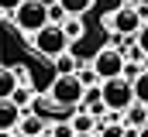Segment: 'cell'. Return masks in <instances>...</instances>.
<instances>
[{
	"label": "cell",
	"instance_id": "cell-1",
	"mask_svg": "<svg viewBox=\"0 0 148 137\" xmlns=\"http://www.w3.org/2000/svg\"><path fill=\"white\" fill-rule=\"evenodd\" d=\"M31 45H35V52L41 58H59V55H66L69 52V45H73V38L66 34L62 24H45L38 34H31Z\"/></svg>",
	"mask_w": 148,
	"mask_h": 137
},
{
	"label": "cell",
	"instance_id": "cell-9",
	"mask_svg": "<svg viewBox=\"0 0 148 137\" xmlns=\"http://www.w3.org/2000/svg\"><path fill=\"white\" fill-rule=\"evenodd\" d=\"M97 120H100V117H93L90 110H76V117L69 123H73L76 134H97Z\"/></svg>",
	"mask_w": 148,
	"mask_h": 137
},
{
	"label": "cell",
	"instance_id": "cell-2",
	"mask_svg": "<svg viewBox=\"0 0 148 137\" xmlns=\"http://www.w3.org/2000/svg\"><path fill=\"white\" fill-rule=\"evenodd\" d=\"M14 24L21 28V34H38L45 24H52V7L41 3V0H24L17 10H14Z\"/></svg>",
	"mask_w": 148,
	"mask_h": 137
},
{
	"label": "cell",
	"instance_id": "cell-14",
	"mask_svg": "<svg viewBox=\"0 0 148 137\" xmlns=\"http://www.w3.org/2000/svg\"><path fill=\"white\" fill-rule=\"evenodd\" d=\"M55 68H59L55 75H73V72H79V68H76V58H73V55H69V52L55 58Z\"/></svg>",
	"mask_w": 148,
	"mask_h": 137
},
{
	"label": "cell",
	"instance_id": "cell-21",
	"mask_svg": "<svg viewBox=\"0 0 148 137\" xmlns=\"http://www.w3.org/2000/svg\"><path fill=\"white\" fill-rule=\"evenodd\" d=\"M21 3H24V0H0V10H3V14H14Z\"/></svg>",
	"mask_w": 148,
	"mask_h": 137
},
{
	"label": "cell",
	"instance_id": "cell-6",
	"mask_svg": "<svg viewBox=\"0 0 148 137\" xmlns=\"http://www.w3.org/2000/svg\"><path fill=\"white\" fill-rule=\"evenodd\" d=\"M124 65H127V55H124V48H117V45H103V48L93 55V68H97L100 82L124 75Z\"/></svg>",
	"mask_w": 148,
	"mask_h": 137
},
{
	"label": "cell",
	"instance_id": "cell-12",
	"mask_svg": "<svg viewBox=\"0 0 148 137\" xmlns=\"http://www.w3.org/2000/svg\"><path fill=\"white\" fill-rule=\"evenodd\" d=\"M59 7H62L69 17H83V14L93 7V0H59Z\"/></svg>",
	"mask_w": 148,
	"mask_h": 137
},
{
	"label": "cell",
	"instance_id": "cell-8",
	"mask_svg": "<svg viewBox=\"0 0 148 137\" xmlns=\"http://www.w3.org/2000/svg\"><path fill=\"white\" fill-rule=\"evenodd\" d=\"M21 134L28 137H45V117H38L35 110H28L24 117H21V127H17Z\"/></svg>",
	"mask_w": 148,
	"mask_h": 137
},
{
	"label": "cell",
	"instance_id": "cell-15",
	"mask_svg": "<svg viewBox=\"0 0 148 137\" xmlns=\"http://www.w3.org/2000/svg\"><path fill=\"white\" fill-rule=\"evenodd\" d=\"M134 100L148 106V68L141 72V75H138V79H134Z\"/></svg>",
	"mask_w": 148,
	"mask_h": 137
},
{
	"label": "cell",
	"instance_id": "cell-19",
	"mask_svg": "<svg viewBox=\"0 0 148 137\" xmlns=\"http://www.w3.org/2000/svg\"><path fill=\"white\" fill-rule=\"evenodd\" d=\"M76 75H79V79H83V82H86V86H93V82H97V79H100V75H97V68L90 65V68H79V72H76Z\"/></svg>",
	"mask_w": 148,
	"mask_h": 137
},
{
	"label": "cell",
	"instance_id": "cell-5",
	"mask_svg": "<svg viewBox=\"0 0 148 137\" xmlns=\"http://www.w3.org/2000/svg\"><path fill=\"white\" fill-rule=\"evenodd\" d=\"M141 10L138 7H117V10H110L107 17H103V28L110 34H121V38H134V34L141 31Z\"/></svg>",
	"mask_w": 148,
	"mask_h": 137
},
{
	"label": "cell",
	"instance_id": "cell-16",
	"mask_svg": "<svg viewBox=\"0 0 148 137\" xmlns=\"http://www.w3.org/2000/svg\"><path fill=\"white\" fill-rule=\"evenodd\" d=\"M62 28H66V34H69V38H83V21H79V17H66V21H62Z\"/></svg>",
	"mask_w": 148,
	"mask_h": 137
},
{
	"label": "cell",
	"instance_id": "cell-3",
	"mask_svg": "<svg viewBox=\"0 0 148 137\" xmlns=\"http://www.w3.org/2000/svg\"><path fill=\"white\" fill-rule=\"evenodd\" d=\"M100 89H103V103H107L110 113H127V110L138 103V100H134V82L124 79V75H117V79H103Z\"/></svg>",
	"mask_w": 148,
	"mask_h": 137
},
{
	"label": "cell",
	"instance_id": "cell-7",
	"mask_svg": "<svg viewBox=\"0 0 148 137\" xmlns=\"http://www.w3.org/2000/svg\"><path fill=\"white\" fill-rule=\"evenodd\" d=\"M21 117H24V110L14 100H0V134L17 130V127H21Z\"/></svg>",
	"mask_w": 148,
	"mask_h": 137
},
{
	"label": "cell",
	"instance_id": "cell-13",
	"mask_svg": "<svg viewBox=\"0 0 148 137\" xmlns=\"http://www.w3.org/2000/svg\"><path fill=\"white\" fill-rule=\"evenodd\" d=\"M10 100H14L21 110H24V113H28V110H31V103H35V93H31V86H17Z\"/></svg>",
	"mask_w": 148,
	"mask_h": 137
},
{
	"label": "cell",
	"instance_id": "cell-22",
	"mask_svg": "<svg viewBox=\"0 0 148 137\" xmlns=\"http://www.w3.org/2000/svg\"><path fill=\"white\" fill-rule=\"evenodd\" d=\"M3 137H28V134H21V130H10V134H3Z\"/></svg>",
	"mask_w": 148,
	"mask_h": 137
},
{
	"label": "cell",
	"instance_id": "cell-11",
	"mask_svg": "<svg viewBox=\"0 0 148 137\" xmlns=\"http://www.w3.org/2000/svg\"><path fill=\"white\" fill-rule=\"evenodd\" d=\"M17 86H21L17 72H14V68H0V100H10Z\"/></svg>",
	"mask_w": 148,
	"mask_h": 137
},
{
	"label": "cell",
	"instance_id": "cell-25",
	"mask_svg": "<svg viewBox=\"0 0 148 137\" xmlns=\"http://www.w3.org/2000/svg\"><path fill=\"white\" fill-rule=\"evenodd\" d=\"M76 137H100V134H76Z\"/></svg>",
	"mask_w": 148,
	"mask_h": 137
},
{
	"label": "cell",
	"instance_id": "cell-24",
	"mask_svg": "<svg viewBox=\"0 0 148 137\" xmlns=\"http://www.w3.org/2000/svg\"><path fill=\"white\" fill-rule=\"evenodd\" d=\"M41 3H48V7H55V3H59V0H41Z\"/></svg>",
	"mask_w": 148,
	"mask_h": 137
},
{
	"label": "cell",
	"instance_id": "cell-18",
	"mask_svg": "<svg viewBox=\"0 0 148 137\" xmlns=\"http://www.w3.org/2000/svg\"><path fill=\"white\" fill-rule=\"evenodd\" d=\"M52 137H76V130H73V123H55Z\"/></svg>",
	"mask_w": 148,
	"mask_h": 137
},
{
	"label": "cell",
	"instance_id": "cell-17",
	"mask_svg": "<svg viewBox=\"0 0 148 137\" xmlns=\"http://www.w3.org/2000/svg\"><path fill=\"white\" fill-rule=\"evenodd\" d=\"M141 72H145V65H141V62H131V58H127V65H124V79H131V82H134Z\"/></svg>",
	"mask_w": 148,
	"mask_h": 137
},
{
	"label": "cell",
	"instance_id": "cell-10",
	"mask_svg": "<svg viewBox=\"0 0 148 137\" xmlns=\"http://www.w3.org/2000/svg\"><path fill=\"white\" fill-rule=\"evenodd\" d=\"M148 123V106L145 103H134L127 113H124V127H134V130H141Z\"/></svg>",
	"mask_w": 148,
	"mask_h": 137
},
{
	"label": "cell",
	"instance_id": "cell-26",
	"mask_svg": "<svg viewBox=\"0 0 148 137\" xmlns=\"http://www.w3.org/2000/svg\"><path fill=\"white\" fill-rule=\"evenodd\" d=\"M141 65H145V68H148V55H145V62H141Z\"/></svg>",
	"mask_w": 148,
	"mask_h": 137
},
{
	"label": "cell",
	"instance_id": "cell-23",
	"mask_svg": "<svg viewBox=\"0 0 148 137\" xmlns=\"http://www.w3.org/2000/svg\"><path fill=\"white\" fill-rule=\"evenodd\" d=\"M134 137H148V123H145V127H141V130H138Z\"/></svg>",
	"mask_w": 148,
	"mask_h": 137
},
{
	"label": "cell",
	"instance_id": "cell-4",
	"mask_svg": "<svg viewBox=\"0 0 148 137\" xmlns=\"http://www.w3.org/2000/svg\"><path fill=\"white\" fill-rule=\"evenodd\" d=\"M48 96L59 103V106H83V96H86V82L79 75H55V82L48 86Z\"/></svg>",
	"mask_w": 148,
	"mask_h": 137
},
{
	"label": "cell",
	"instance_id": "cell-20",
	"mask_svg": "<svg viewBox=\"0 0 148 137\" xmlns=\"http://www.w3.org/2000/svg\"><path fill=\"white\" fill-rule=\"evenodd\" d=\"M134 41L141 45V52H145V55H148V24H141V31L134 34Z\"/></svg>",
	"mask_w": 148,
	"mask_h": 137
}]
</instances>
